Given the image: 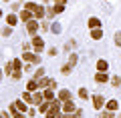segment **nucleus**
Masks as SVG:
<instances>
[{"mask_svg":"<svg viewBox=\"0 0 121 118\" xmlns=\"http://www.w3.org/2000/svg\"><path fill=\"white\" fill-rule=\"evenodd\" d=\"M111 84L113 86H121V78H119V76H113V78H111Z\"/></svg>","mask_w":121,"mask_h":118,"instance_id":"nucleus-26","label":"nucleus"},{"mask_svg":"<svg viewBox=\"0 0 121 118\" xmlns=\"http://www.w3.org/2000/svg\"><path fill=\"white\" fill-rule=\"evenodd\" d=\"M43 76H44V70H43V68H39V70L35 72V78L39 80V78H43Z\"/></svg>","mask_w":121,"mask_h":118,"instance_id":"nucleus-28","label":"nucleus"},{"mask_svg":"<svg viewBox=\"0 0 121 118\" xmlns=\"http://www.w3.org/2000/svg\"><path fill=\"white\" fill-rule=\"evenodd\" d=\"M107 68H109L107 60H99V62H97V70L99 72H107Z\"/></svg>","mask_w":121,"mask_h":118,"instance_id":"nucleus-12","label":"nucleus"},{"mask_svg":"<svg viewBox=\"0 0 121 118\" xmlns=\"http://www.w3.org/2000/svg\"><path fill=\"white\" fill-rule=\"evenodd\" d=\"M2 118H8V114H6V112H2Z\"/></svg>","mask_w":121,"mask_h":118,"instance_id":"nucleus-37","label":"nucleus"},{"mask_svg":"<svg viewBox=\"0 0 121 118\" xmlns=\"http://www.w3.org/2000/svg\"><path fill=\"white\" fill-rule=\"evenodd\" d=\"M48 110H51V100H43L39 104V112H43V114H47Z\"/></svg>","mask_w":121,"mask_h":118,"instance_id":"nucleus-7","label":"nucleus"},{"mask_svg":"<svg viewBox=\"0 0 121 118\" xmlns=\"http://www.w3.org/2000/svg\"><path fill=\"white\" fill-rule=\"evenodd\" d=\"M103 104H105V98L101 96V94H95V96H93V106H95V108H103Z\"/></svg>","mask_w":121,"mask_h":118,"instance_id":"nucleus-5","label":"nucleus"},{"mask_svg":"<svg viewBox=\"0 0 121 118\" xmlns=\"http://www.w3.org/2000/svg\"><path fill=\"white\" fill-rule=\"evenodd\" d=\"M77 60H79V56H77V54H71V60H69V64H73V66H75V64H77Z\"/></svg>","mask_w":121,"mask_h":118,"instance_id":"nucleus-30","label":"nucleus"},{"mask_svg":"<svg viewBox=\"0 0 121 118\" xmlns=\"http://www.w3.org/2000/svg\"><path fill=\"white\" fill-rule=\"evenodd\" d=\"M20 76H22V68H14V72H12V78H14V80H18Z\"/></svg>","mask_w":121,"mask_h":118,"instance_id":"nucleus-23","label":"nucleus"},{"mask_svg":"<svg viewBox=\"0 0 121 118\" xmlns=\"http://www.w3.org/2000/svg\"><path fill=\"white\" fill-rule=\"evenodd\" d=\"M56 4H67V0H56Z\"/></svg>","mask_w":121,"mask_h":118,"instance_id":"nucleus-36","label":"nucleus"},{"mask_svg":"<svg viewBox=\"0 0 121 118\" xmlns=\"http://www.w3.org/2000/svg\"><path fill=\"white\" fill-rule=\"evenodd\" d=\"M43 46H44V40L40 36H35L32 38V48H35L36 52H43Z\"/></svg>","mask_w":121,"mask_h":118,"instance_id":"nucleus-3","label":"nucleus"},{"mask_svg":"<svg viewBox=\"0 0 121 118\" xmlns=\"http://www.w3.org/2000/svg\"><path fill=\"white\" fill-rule=\"evenodd\" d=\"M26 30H28V34H36V30H39V22H36V20H28V22H26Z\"/></svg>","mask_w":121,"mask_h":118,"instance_id":"nucleus-4","label":"nucleus"},{"mask_svg":"<svg viewBox=\"0 0 121 118\" xmlns=\"http://www.w3.org/2000/svg\"><path fill=\"white\" fill-rule=\"evenodd\" d=\"M4 2H8V0H4Z\"/></svg>","mask_w":121,"mask_h":118,"instance_id":"nucleus-38","label":"nucleus"},{"mask_svg":"<svg viewBox=\"0 0 121 118\" xmlns=\"http://www.w3.org/2000/svg\"><path fill=\"white\" fill-rule=\"evenodd\" d=\"M101 118H113V110H105V112L101 114Z\"/></svg>","mask_w":121,"mask_h":118,"instance_id":"nucleus-29","label":"nucleus"},{"mask_svg":"<svg viewBox=\"0 0 121 118\" xmlns=\"http://www.w3.org/2000/svg\"><path fill=\"white\" fill-rule=\"evenodd\" d=\"M22 100L28 102V104H32V94H30V90H26V92L22 94Z\"/></svg>","mask_w":121,"mask_h":118,"instance_id":"nucleus-21","label":"nucleus"},{"mask_svg":"<svg viewBox=\"0 0 121 118\" xmlns=\"http://www.w3.org/2000/svg\"><path fill=\"white\" fill-rule=\"evenodd\" d=\"M22 48H24V50H30V48H32V42H24V44H22Z\"/></svg>","mask_w":121,"mask_h":118,"instance_id":"nucleus-33","label":"nucleus"},{"mask_svg":"<svg viewBox=\"0 0 121 118\" xmlns=\"http://www.w3.org/2000/svg\"><path fill=\"white\" fill-rule=\"evenodd\" d=\"M24 8H28L36 18H43V16H44V8H43V6H39V4H35V2H26Z\"/></svg>","mask_w":121,"mask_h":118,"instance_id":"nucleus-1","label":"nucleus"},{"mask_svg":"<svg viewBox=\"0 0 121 118\" xmlns=\"http://www.w3.org/2000/svg\"><path fill=\"white\" fill-rule=\"evenodd\" d=\"M79 96H81L83 100H89V92H87V88H81V90H79Z\"/></svg>","mask_w":121,"mask_h":118,"instance_id":"nucleus-24","label":"nucleus"},{"mask_svg":"<svg viewBox=\"0 0 121 118\" xmlns=\"http://www.w3.org/2000/svg\"><path fill=\"white\" fill-rule=\"evenodd\" d=\"M117 106H119V102H117V100H109L107 102V110H117Z\"/></svg>","mask_w":121,"mask_h":118,"instance_id":"nucleus-22","label":"nucleus"},{"mask_svg":"<svg viewBox=\"0 0 121 118\" xmlns=\"http://www.w3.org/2000/svg\"><path fill=\"white\" fill-rule=\"evenodd\" d=\"M16 22H18V18L14 16V14H8V16H6V24H8V26H14Z\"/></svg>","mask_w":121,"mask_h":118,"instance_id":"nucleus-18","label":"nucleus"},{"mask_svg":"<svg viewBox=\"0 0 121 118\" xmlns=\"http://www.w3.org/2000/svg\"><path fill=\"white\" fill-rule=\"evenodd\" d=\"M43 94H44V100H55V90H52V88L43 90Z\"/></svg>","mask_w":121,"mask_h":118,"instance_id":"nucleus-11","label":"nucleus"},{"mask_svg":"<svg viewBox=\"0 0 121 118\" xmlns=\"http://www.w3.org/2000/svg\"><path fill=\"white\" fill-rule=\"evenodd\" d=\"M59 100H63V102H67V100H71V90H67V88H63V90H59Z\"/></svg>","mask_w":121,"mask_h":118,"instance_id":"nucleus-6","label":"nucleus"},{"mask_svg":"<svg viewBox=\"0 0 121 118\" xmlns=\"http://www.w3.org/2000/svg\"><path fill=\"white\" fill-rule=\"evenodd\" d=\"M26 104H28V102H24V100H18L14 106H16V108L20 110V112H26Z\"/></svg>","mask_w":121,"mask_h":118,"instance_id":"nucleus-19","label":"nucleus"},{"mask_svg":"<svg viewBox=\"0 0 121 118\" xmlns=\"http://www.w3.org/2000/svg\"><path fill=\"white\" fill-rule=\"evenodd\" d=\"M95 80H97V82H107V74H105V72H97Z\"/></svg>","mask_w":121,"mask_h":118,"instance_id":"nucleus-20","label":"nucleus"},{"mask_svg":"<svg viewBox=\"0 0 121 118\" xmlns=\"http://www.w3.org/2000/svg\"><path fill=\"white\" fill-rule=\"evenodd\" d=\"M12 66H14V68H22V62L16 58V60H12Z\"/></svg>","mask_w":121,"mask_h":118,"instance_id":"nucleus-32","label":"nucleus"},{"mask_svg":"<svg viewBox=\"0 0 121 118\" xmlns=\"http://www.w3.org/2000/svg\"><path fill=\"white\" fill-rule=\"evenodd\" d=\"M63 110H65V112H75V104L71 100H67L65 104H63Z\"/></svg>","mask_w":121,"mask_h":118,"instance_id":"nucleus-16","label":"nucleus"},{"mask_svg":"<svg viewBox=\"0 0 121 118\" xmlns=\"http://www.w3.org/2000/svg\"><path fill=\"white\" fill-rule=\"evenodd\" d=\"M10 112H12V116H14V118H24V114H22V112H20V110H18L14 104L10 106Z\"/></svg>","mask_w":121,"mask_h":118,"instance_id":"nucleus-15","label":"nucleus"},{"mask_svg":"<svg viewBox=\"0 0 121 118\" xmlns=\"http://www.w3.org/2000/svg\"><path fill=\"white\" fill-rule=\"evenodd\" d=\"M22 60H24V62H30V64H39L40 62V58L36 54H32V52H28V50H24L22 52Z\"/></svg>","mask_w":121,"mask_h":118,"instance_id":"nucleus-2","label":"nucleus"},{"mask_svg":"<svg viewBox=\"0 0 121 118\" xmlns=\"http://www.w3.org/2000/svg\"><path fill=\"white\" fill-rule=\"evenodd\" d=\"M83 116V110H75V112H67L63 118H81Z\"/></svg>","mask_w":121,"mask_h":118,"instance_id":"nucleus-13","label":"nucleus"},{"mask_svg":"<svg viewBox=\"0 0 121 118\" xmlns=\"http://www.w3.org/2000/svg\"><path fill=\"white\" fill-rule=\"evenodd\" d=\"M20 20H24V22H28V20H32V12H30L28 8H24L20 12Z\"/></svg>","mask_w":121,"mask_h":118,"instance_id":"nucleus-9","label":"nucleus"},{"mask_svg":"<svg viewBox=\"0 0 121 118\" xmlns=\"http://www.w3.org/2000/svg\"><path fill=\"white\" fill-rule=\"evenodd\" d=\"M36 88H39V80H36V78H35V80H30L28 84H26V90H30V92H35Z\"/></svg>","mask_w":121,"mask_h":118,"instance_id":"nucleus-14","label":"nucleus"},{"mask_svg":"<svg viewBox=\"0 0 121 118\" xmlns=\"http://www.w3.org/2000/svg\"><path fill=\"white\" fill-rule=\"evenodd\" d=\"M52 32H60V26L59 24H52Z\"/></svg>","mask_w":121,"mask_h":118,"instance_id":"nucleus-35","label":"nucleus"},{"mask_svg":"<svg viewBox=\"0 0 121 118\" xmlns=\"http://www.w3.org/2000/svg\"><path fill=\"white\" fill-rule=\"evenodd\" d=\"M48 54H51V56H56V54H59V50H56V48H51V50H48Z\"/></svg>","mask_w":121,"mask_h":118,"instance_id":"nucleus-34","label":"nucleus"},{"mask_svg":"<svg viewBox=\"0 0 121 118\" xmlns=\"http://www.w3.org/2000/svg\"><path fill=\"white\" fill-rule=\"evenodd\" d=\"M43 100H44V94L43 92H35V94H32V104H40Z\"/></svg>","mask_w":121,"mask_h":118,"instance_id":"nucleus-10","label":"nucleus"},{"mask_svg":"<svg viewBox=\"0 0 121 118\" xmlns=\"http://www.w3.org/2000/svg\"><path fill=\"white\" fill-rule=\"evenodd\" d=\"M52 10H55L56 14H59V12H63V10H65V4H56V2H55V8H52Z\"/></svg>","mask_w":121,"mask_h":118,"instance_id":"nucleus-27","label":"nucleus"},{"mask_svg":"<svg viewBox=\"0 0 121 118\" xmlns=\"http://www.w3.org/2000/svg\"><path fill=\"white\" fill-rule=\"evenodd\" d=\"M91 38H93V40H101V38H103L101 28H91Z\"/></svg>","mask_w":121,"mask_h":118,"instance_id":"nucleus-8","label":"nucleus"},{"mask_svg":"<svg viewBox=\"0 0 121 118\" xmlns=\"http://www.w3.org/2000/svg\"><path fill=\"white\" fill-rule=\"evenodd\" d=\"M71 70H73V64H65L63 66V74H71Z\"/></svg>","mask_w":121,"mask_h":118,"instance_id":"nucleus-25","label":"nucleus"},{"mask_svg":"<svg viewBox=\"0 0 121 118\" xmlns=\"http://www.w3.org/2000/svg\"><path fill=\"white\" fill-rule=\"evenodd\" d=\"M99 26H101L99 18H89V28H99Z\"/></svg>","mask_w":121,"mask_h":118,"instance_id":"nucleus-17","label":"nucleus"},{"mask_svg":"<svg viewBox=\"0 0 121 118\" xmlns=\"http://www.w3.org/2000/svg\"><path fill=\"white\" fill-rule=\"evenodd\" d=\"M115 44H117V46H121V30L115 34Z\"/></svg>","mask_w":121,"mask_h":118,"instance_id":"nucleus-31","label":"nucleus"}]
</instances>
